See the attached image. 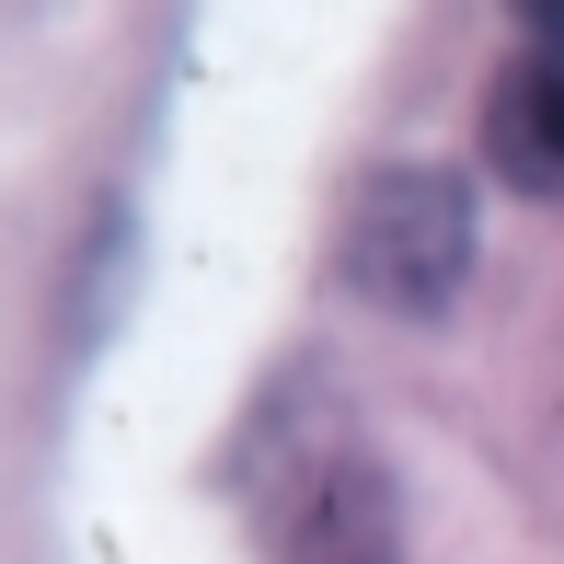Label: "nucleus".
Wrapping results in <instances>:
<instances>
[{
	"mask_svg": "<svg viewBox=\"0 0 564 564\" xmlns=\"http://www.w3.org/2000/svg\"><path fill=\"white\" fill-rule=\"evenodd\" d=\"M484 139H496L507 185L564 196V0H553V12H530V58L496 82V116H484Z\"/></svg>",
	"mask_w": 564,
	"mask_h": 564,
	"instance_id": "obj_2",
	"label": "nucleus"
},
{
	"mask_svg": "<svg viewBox=\"0 0 564 564\" xmlns=\"http://www.w3.org/2000/svg\"><path fill=\"white\" fill-rule=\"evenodd\" d=\"M346 276L380 312L438 323L460 300V276H473V185L438 173V162L369 173V196H357V219H346Z\"/></svg>",
	"mask_w": 564,
	"mask_h": 564,
	"instance_id": "obj_1",
	"label": "nucleus"
}]
</instances>
